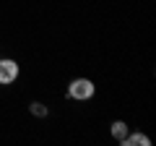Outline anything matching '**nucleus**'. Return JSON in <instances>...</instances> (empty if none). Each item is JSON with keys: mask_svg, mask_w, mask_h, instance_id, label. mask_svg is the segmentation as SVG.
<instances>
[{"mask_svg": "<svg viewBox=\"0 0 156 146\" xmlns=\"http://www.w3.org/2000/svg\"><path fill=\"white\" fill-rule=\"evenodd\" d=\"M125 136H128V125H125L122 120H115V123H112V138L122 144V138H125Z\"/></svg>", "mask_w": 156, "mask_h": 146, "instance_id": "nucleus-4", "label": "nucleus"}, {"mask_svg": "<svg viewBox=\"0 0 156 146\" xmlns=\"http://www.w3.org/2000/svg\"><path fill=\"white\" fill-rule=\"evenodd\" d=\"M96 94V86L91 78H73L70 86H68V97L70 99H78V102H86Z\"/></svg>", "mask_w": 156, "mask_h": 146, "instance_id": "nucleus-1", "label": "nucleus"}, {"mask_svg": "<svg viewBox=\"0 0 156 146\" xmlns=\"http://www.w3.org/2000/svg\"><path fill=\"white\" fill-rule=\"evenodd\" d=\"M122 144L125 146H151V138L146 133H128L122 138Z\"/></svg>", "mask_w": 156, "mask_h": 146, "instance_id": "nucleus-3", "label": "nucleus"}, {"mask_svg": "<svg viewBox=\"0 0 156 146\" xmlns=\"http://www.w3.org/2000/svg\"><path fill=\"white\" fill-rule=\"evenodd\" d=\"M18 78V63L8 60V57H0V84L8 86Z\"/></svg>", "mask_w": 156, "mask_h": 146, "instance_id": "nucleus-2", "label": "nucleus"}, {"mask_svg": "<svg viewBox=\"0 0 156 146\" xmlns=\"http://www.w3.org/2000/svg\"><path fill=\"white\" fill-rule=\"evenodd\" d=\"M29 110H31V115H37V118H44V115H47V107L42 104V102H34Z\"/></svg>", "mask_w": 156, "mask_h": 146, "instance_id": "nucleus-5", "label": "nucleus"}]
</instances>
